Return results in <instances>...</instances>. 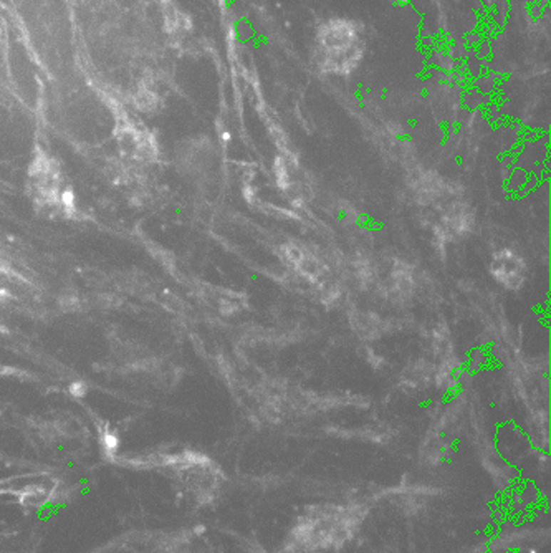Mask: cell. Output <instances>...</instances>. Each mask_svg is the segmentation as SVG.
Returning <instances> with one entry per match:
<instances>
[{"instance_id": "cell-1", "label": "cell", "mask_w": 551, "mask_h": 553, "mask_svg": "<svg viewBox=\"0 0 551 553\" xmlns=\"http://www.w3.org/2000/svg\"><path fill=\"white\" fill-rule=\"evenodd\" d=\"M318 65L333 75H349L363 59L359 25L349 19H331L318 29Z\"/></svg>"}, {"instance_id": "cell-2", "label": "cell", "mask_w": 551, "mask_h": 553, "mask_svg": "<svg viewBox=\"0 0 551 553\" xmlns=\"http://www.w3.org/2000/svg\"><path fill=\"white\" fill-rule=\"evenodd\" d=\"M492 273L502 285L510 290H518L527 277V268L522 257L512 250H500L493 255Z\"/></svg>"}]
</instances>
